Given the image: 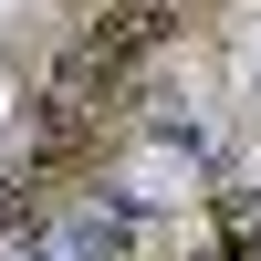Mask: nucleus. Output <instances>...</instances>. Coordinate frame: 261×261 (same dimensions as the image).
Returning a JSON list of instances; mask_svg holds the SVG:
<instances>
[{
	"mask_svg": "<svg viewBox=\"0 0 261 261\" xmlns=\"http://www.w3.org/2000/svg\"><path fill=\"white\" fill-rule=\"evenodd\" d=\"M115 188L136 209H167V199H188V188H199V157H188V146H167V136H136L125 146V167H115Z\"/></svg>",
	"mask_w": 261,
	"mask_h": 261,
	"instance_id": "obj_1",
	"label": "nucleus"
},
{
	"mask_svg": "<svg viewBox=\"0 0 261 261\" xmlns=\"http://www.w3.org/2000/svg\"><path fill=\"white\" fill-rule=\"evenodd\" d=\"M11 105H21V84H11V73H0V125H11Z\"/></svg>",
	"mask_w": 261,
	"mask_h": 261,
	"instance_id": "obj_2",
	"label": "nucleus"
}]
</instances>
